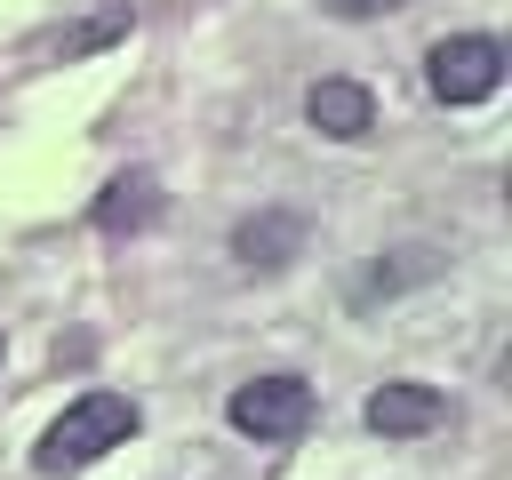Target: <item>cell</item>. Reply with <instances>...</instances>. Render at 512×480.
Listing matches in <instances>:
<instances>
[{
    "mask_svg": "<svg viewBox=\"0 0 512 480\" xmlns=\"http://www.w3.org/2000/svg\"><path fill=\"white\" fill-rule=\"evenodd\" d=\"M136 424H144V416H136V400H128V392H80V400L40 432L32 464H40V472H88V464H96V456H112Z\"/></svg>",
    "mask_w": 512,
    "mask_h": 480,
    "instance_id": "6da1fadb",
    "label": "cell"
},
{
    "mask_svg": "<svg viewBox=\"0 0 512 480\" xmlns=\"http://www.w3.org/2000/svg\"><path fill=\"white\" fill-rule=\"evenodd\" d=\"M424 80H432L440 104H488V96L504 88V40L456 32V40H440V48L424 56Z\"/></svg>",
    "mask_w": 512,
    "mask_h": 480,
    "instance_id": "7a4b0ae2",
    "label": "cell"
},
{
    "mask_svg": "<svg viewBox=\"0 0 512 480\" xmlns=\"http://www.w3.org/2000/svg\"><path fill=\"white\" fill-rule=\"evenodd\" d=\"M224 416H232V432H248V440H296V432L312 424V384H304V376H256V384H240V392L224 400Z\"/></svg>",
    "mask_w": 512,
    "mask_h": 480,
    "instance_id": "3957f363",
    "label": "cell"
},
{
    "mask_svg": "<svg viewBox=\"0 0 512 480\" xmlns=\"http://www.w3.org/2000/svg\"><path fill=\"white\" fill-rule=\"evenodd\" d=\"M304 120H312L320 136H336V144H360V136L376 128V96H368L360 80H312Z\"/></svg>",
    "mask_w": 512,
    "mask_h": 480,
    "instance_id": "277c9868",
    "label": "cell"
},
{
    "mask_svg": "<svg viewBox=\"0 0 512 480\" xmlns=\"http://www.w3.org/2000/svg\"><path fill=\"white\" fill-rule=\"evenodd\" d=\"M368 432H384V440H416V432H432L448 408H440V392L432 384H384V392H368Z\"/></svg>",
    "mask_w": 512,
    "mask_h": 480,
    "instance_id": "5b68a950",
    "label": "cell"
},
{
    "mask_svg": "<svg viewBox=\"0 0 512 480\" xmlns=\"http://www.w3.org/2000/svg\"><path fill=\"white\" fill-rule=\"evenodd\" d=\"M128 24H136V8L128 0H112V8H96V16H80V24H56V32H40L32 40V56H96V48H112V40H128Z\"/></svg>",
    "mask_w": 512,
    "mask_h": 480,
    "instance_id": "8992f818",
    "label": "cell"
},
{
    "mask_svg": "<svg viewBox=\"0 0 512 480\" xmlns=\"http://www.w3.org/2000/svg\"><path fill=\"white\" fill-rule=\"evenodd\" d=\"M152 216H160V184H152L144 168L112 176V184H104V200H96V232H112V240H120V232H144Z\"/></svg>",
    "mask_w": 512,
    "mask_h": 480,
    "instance_id": "52a82bcc",
    "label": "cell"
},
{
    "mask_svg": "<svg viewBox=\"0 0 512 480\" xmlns=\"http://www.w3.org/2000/svg\"><path fill=\"white\" fill-rule=\"evenodd\" d=\"M296 248H304V224H296V216H280V208H264V216H248V224L232 232V256H240V264H264V272H272V264H288Z\"/></svg>",
    "mask_w": 512,
    "mask_h": 480,
    "instance_id": "ba28073f",
    "label": "cell"
},
{
    "mask_svg": "<svg viewBox=\"0 0 512 480\" xmlns=\"http://www.w3.org/2000/svg\"><path fill=\"white\" fill-rule=\"evenodd\" d=\"M320 8H336V16H384V8H408V0H320Z\"/></svg>",
    "mask_w": 512,
    "mask_h": 480,
    "instance_id": "9c48e42d",
    "label": "cell"
}]
</instances>
